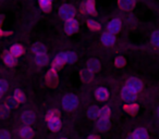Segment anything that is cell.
Masks as SVG:
<instances>
[{
	"label": "cell",
	"mask_w": 159,
	"mask_h": 139,
	"mask_svg": "<svg viewBox=\"0 0 159 139\" xmlns=\"http://www.w3.org/2000/svg\"><path fill=\"white\" fill-rule=\"evenodd\" d=\"M77 104H79V100H77L75 95L68 93V95L63 96V98H62V106H63V109L66 111L75 110Z\"/></svg>",
	"instance_id": "6da1fadb"
},
{
	"label": "cell",
	"mask_w": 159,
	"mask_h": 139,
	"mask_svg": "<svg viewBox=\"0 0 159 139\" xmlns=\"http://www.w3.org/2000/svg\"><path fill=\"white\" fill-rule=\"evenodd\" d=\"M59 15L61 16L63 20H70V19H73L75 15V9L72 5H63L60 7L59 9Z\"/></svg>",
	"instance_id": "7a4b0ae2"
},
{
	"label": "cell",
	"mask_w": 159,
	"mask_h": 139,
	"mask_svg": "<svg viewBox=\"0 0 159 139\" xmlns=\"http://www.w3.org/2000/svg\"><path fill=\"white\" fill-rule=\"evenodd\" d=\"M125 88H128L129 90H131L132 93H137L139 91L142 90L143 88V83L136 77H131L126 80L125 83Z\"/></svg>",
	"instance_id": "3957f363"
},
{
	"label": "cell",
	"mask_w": 159,
	"mask_h": 139,
	"mask_svg": "<svg viewBox=\"0 0 159 139\" xmlns=\"http://www.w3.org/2000/svg\"><path fill=\"white\" fill-rule=\"evenodd\" d=\"M45 80H46V83L48 86H50L51 88H56L59 84V77H58L57 71L53 70V68H50L48 72H47L46 76H45Z\"/></svg>",
	"instance_id": "277c9868"
},
{
	"label": "cell",
	"mask_w": 159,
	"mask_h": 139,
	"mask_svg": "<svg viewBox=\"0 0 159 139\" xmlns=\"http://www.w3.org/2000/svg\"><path fill=\"white\" fill-rule=\"evenodd\" d=\"M79 29V23L74 19H70V20L66 21V25H64V31L68 35H72V34L76 33Z\"/></svg>",
	"instance_id": "5b68a950"
},
{
	"label": "cell",
	"mask_w": 159,
	"mask_h": 139,
	"mask_svg": "<svg viewBox=\"0 0 159 139\" xmlns=\"http://www.w3.org/2000/svg\"><path fill=\"white\" fill-rule=\"evenodd\" d=\"M107 28H108V33H111L115 35L121 29V21L119 19H113V20H111L109 22Z\"/></svg>",
	"instance_id": "8992f818"
},
{
	"label": "cell",
	"mask_w": 159,
	"mask_h": 139,
	"mask_svg": "<svg viewBox=\"0 0 159 139\" xmlns=\"http://www.w3.org/2000/svg\"><path fill=\"white\" fill-rule=\"evenodd\" d=\"M121 97L122 99L124 100V101L126 102H134L135 100H136V93H132L131 90H129L128 88H125V87H123V88L121 89Z\"/></svg>",
	"instance_id": "52a82bcc"
},
{
	"label": "cell",
	"mask_w": 159,
	"mask_h": 139,
	"mask_svg": "<svg viewBox=\"0 0 159 139\" xmlns=\"http://www.w3.org/2000/svg\"><path fill=\"white\" fill-rule=\"evenodd\" d=\"M102 42L107 47L112 46V45H115V42H116V36L113 35V34L106 32V33H104L102 36Z\"/></svg>",
	"instance_id": "ba28073f"
},
{
	"label": "cell",
	"mask_w": 159,
	"mask_h": 139,
	"mask_svg": "<svg viewBox=\"0 0 159 139\" xmlns=\"http://www.w3.org/2000/svg\"><path fill=\"white\" fill-rule=\"evenodd\" d=\"M87 70L89 71H91L92 73H95V72H98L100 71V67H102V65H100V62L98 61L97 59H91L87 61Z\"/></svg>",
	"instance_id": "9c48e42d"
},
{
	"label": "cell",
	"mask_w": 159,
	"mask_h": 139,
	"mask_svg": "<svg viewBox=\"0 0 159 139\" xmlns=\"http://www.w3.org/2000/svg\"><path fill=\"white\" fill-rule=\"evenodd\" d=\"M118 5L120 9L129 11L135 7V0H118Z\"/></svg>",
	"instance_id": "30bf717a"
},
{
	"label": "cell",
	"mask_w": 159,
	"mask_h": 139,
	"mask_svg": "<svg viewBox=\"0 0 159 139\" xmlns=\"http://www.w3.org/2000/svg\"><path fill=\"white\" fill-rule=\"evenodd\" d=\"M20 136L22 137L23 139H31V138H33V136H34L33 128H32L30 125L23 126V127L21 128V130H20Z\"/></svg>",
	"instance_id": "8fae6325"
},
{
	"label": "cell",
	"mask_w": 159,
	"mask_h": 139,
	"mask_svg": "<svg viewBox=\"0 0 159 139\" xmlns=\"http://www.w3.org/2000/svg\"><path fill=\"white\" fill-rule=\"evenodd\" d=\"M32 51H33L35 55L46 54L47 48L44 44H42V42H35V44L32 46Z\"/></svg>",
	"instance_id": "7c38bea8"
},
{
	"label": "cell",
	"mask_w": 159,
	"mask_h": 139,
	"mask_svg": "<svg viewBox=\"0 0 159 139\" xmlns=\"http://www.w3.org/2000/svg\"><path fill=\"white\" fill-rule=\"evenodd\" d=\"M95 96L98 101H105V100L108 99L109 91L107 90L106 88H104V87H100V88H98L97 90L95 91Z\"/></svg>",
	"instance_id": "4fadbf2b"
},
{
	"label": "cell",
	"mask_w": 159,
	"mask_h": 139,
	"mask_svg": "<svg viewBox=\"0 0 159 139\" xmlns=\"http://www.w3.org/2000/svg\"><path fill=\"white\" fill-rule=\"evenodd\" d=\"M48 127L52 132H58L61 128V121L59 117H53V119H48Z\"/></svg>",
	"instance_id": "5bb4252c"
},
{
	"label": "cell",
	"mask_w": 159,
	"mask_h": 139,
	"mask_svg": "<svg viewBox=\"0 0 159 139\" xmlns=\"http://www.w3.org/2000/svg\"><path fill=\"white\" fill-rule=\"evenodd\" d=\"M83 12L89 14H95V1L94 0H87L86 2L83 5Z\"/></svg>",
	"instance_id": "9a60e30c"
},
{
	"label": "cell",
	"mask_w": 159,
	"mask_h": 139,
	"mask_svg": "<svg viewBox=\"0 0 159 139\" xmlns=\"http://www.w3.org/2000/svg\"><path fill=\"white\" fill-rule=\"evenodd\" d=\"M58 55L63 60L64 63H73L76 60V54L74 52H62Z\"/></svg>",
	"instance_id": "2e32d148"
},
{
	"label": "cell",
	"mask_w": 159,
	"mask_h": 139,
	"mask_svg": "<svg viewBox=\"0 0 159 139\" xmlns=\"http://www.w3.org/2000/svg\"><path fill=\"white\" fill-rule=\"evenodd\" d=\"M132 135L134 139H148L147 130L143 127H139V128H137V129H135V132H133Z\"/></svg>",
	"instance_id": "e0dca14e"
},
{
	"label": "cell",
	"mask_w": 159,
	"mask_h": 139,
	"mask_svg": "<svg viewBox=\"0 0 159 139\" xmlns=\"http://www.w3.org/2000/svg\"><path fill=\"white\" fill-rule=\"evenodd\" d=\"M21 119H22V121L24 122L25 124L30 125V124H32L35 121V115H34V113L31 112V111H25V112H23Z\"/></svg>",
	"instance_id": "ac0fdd59"
},
{
	"label": "cell",
	"mask_w": 159,
	"mask_h": 139,
	"mask_svg": "<svg viewBox=\"0 0 159 139\" xmlns=\"http://www.w3.org/2000/svg\"><path fill=\"white\" fill-rule=\"evenodd\" d=\"M109 126H110L109 119H99L97 123H96V127H97V129L100 130V132H106L109 128Z\"/></svg>",
	"instance_id": "d6986e66"
},
{
	"label": "cell",
	"mask_w": 159,
	"mask_h": 139,
	"mask_svg": "<svg viewBox=\"0 0 159 139\" xmlns=\"http://www.w3.org/2000/svg\"><path fill=\"white\" fill-rule=\"evenodd\" d=\"M80 75H81V78H82L84 82L86 83H89L93 80L94 78V73H92L91 71H89L87 68H84V70H82L81 71V73H80Z\"/></svg>",
	"instance_id": "ffe728a7"
},
{
	"label": "cell",
	"mask_w": 159,
	"mask_h": 139,
	"mask_svg": "<svg viewBox=\"0 0 159 139\" xmlns=\"http://www.w3.org/2000/svg\"><path fill=\"white\" fill-rule=\"evenodd\" d=\"M3 61L8 66H14L16 64V58L13 57L10 52H6L3 54Z\"/></svg>",
	"instance_id": "44dd1931"
},
{
	"label": "cell",
	"mask_w": 159,
	"mask_h": 139,
	"mask_svg": "<svg viewBox=\"0 0 159 139\" xmlns=\"http://www.w3.org/2000/svg\"><path fill=\"white\" fill-rule=\"evenodd\" d=\"M10 53H11L13 57H20V55L23 54V52H24V49H23V47L21 46V45H13V46L11 47V49H10L9 51Z\"/></svg>",
	"instance_id": "7402d4cb"
},
{
	"label": "cell",
	"mask_w": 159,
	"mask_h": 139,
	"mask_svg": "<svg viewBox=\"0 0 159 139\" xmlns=\"http://www.w3.org/2000/svg\"><path fill=\"white\" fill-rule=\"evenodd\" d=\"M49 59L46 54H40V55H36L35 57V63L38 66H45L48 63Z\"/></svg>",
	"instance_id": "603a6c76"
},
{
	"label": "cell",
	"mask_w": 159,
	"mask_h": 139,
	"mask_svg": "<svg viewBox=\"0 0 159 139\" xmlns=\"http://www.w3.org/2000/svg\"><path fill=\"white\" fill-rule=\"evenodd\" d=\"M111 115V110L108 106H102V109H99V116L100 119H109Z\"/></svg>",
	"instance_id": "cb8c5ba5"
},
{
	"label": "cell",
	"mask_w": 159,
	"mask_h": 139,
	"mask_svg": "<svg viewBox=\"0 0 159 139\" xmlns=\"http://www.w3.org/2000/svg\"><path fill=\"white\" fill-rule=\"evenodd\" d=\"M124 111L129 114H136L139 112V106L135 103H131V104H125L124 106Z\"/></svg>",
	"instance_id": "d4e9b609"
},
{
	"label": "cell",
	"mask_w": 159,
	"mask_h": 139,
	"mask_svg": "<svg viewBox=\"0 0 159 139\" xmlns=\"http://www.w3.org/2000/svg\"><path fill=\"white\" fill-rule=\"evenodd\" d=\"M87 116H89V119H97V117L99 116V109L95 106H91V108L87 110Z\"/></svg>",
	"instance_id": "484cf974"
},
{
	"label": "cell",
	"mask_w": 159,
	"mask_h": 139,
	"mask_svg": "<svg viewBox=\"0 0 159 139\" xmlns=\"http://www.w3.org/2000/svg\"><path fill=\"white\" fill-rule=\"evenodd\" d=\"M39 6L45 12H49L51 10V5H52V0H39Z\"/></svg>",
	"instance_id": "4316f807"
},
{
	"label": "cell",
	"mask_w": 159,
	"mask_h": 139,
	"mask_svg": "<svg viewBox=\"0 0 159 139\" xmlns=\"http://www.w3.org/2000/svg\"><path fill=\"white\" fill-rule=\"evenodd\" d=\"M64 61L63 60L61 59V58L59 57V55H57V57L55 58V60H53V62H52V67L51 68H53V70H56V71H57V70H59V68H61L62 66L64 65Z\"/></svg>",
	"instance_id": "83f0119b"
},
{
	"label": "cell",
	"mask_w": 159,
	"mask_h": 139,
	"mask_svg": "<svg viewBox=\"0 0 159 139\" xmlns=\"http://www.w3.org/2000/svg\"><path fill=\"white\" fill-rule=\"evenodd\" d=\"M13 98L18 102H24L25 101V95L23 93L22 90H20V89H16V90H14V97Z\"/></svg>",
	"instance_id": "f1b7e54d"
},
{
	"label": "cell",
	"mask_w": 159,
	"mask_h": 139,
	"mask_svg": "<svg viewBox=\"0 0 159 139\" xmlns=\"http://www.w3.org/2000/svg\"><path fill=\"white\" fill-rule=\"evenodd\" d=\"M150 41H152V44L154 45L155 47L159 46V32L158 31H155L154 33H152V37H150Z\"/></svg>",
	"instance_id": "f546056e"
},
{
	"label": "cell",
	"mask_w": 159,
	"mask_h": 139,
	"mask_svg": "<svg viewBox=\"0 0 159 139\" xmlns=\"http://www.w3.org/2000/svg\"><path fill=\"white\" fill-rule=\"evenodd\" d=\"M87 26H89V28H91L92 31H98V29L100 28V25L94 20L87 21Z\"/></svg>",
	"instance_id": "4dcf8cb0"
},
{
	"label": "cell",
	"mask_w": 159,
	"mask_h": 139,
	"mask_svg": "<svg viewBox=\"0 0 159 139\" xmlns=\"http://www.w3.org/2000/svg\"><path fill=\"white\" fill-rule=\"evenodd\" d=\"M19 102L16 101L14 98H8L7 101H6V106H8L9 109H14L16 108V106H18Z\"/></svg>",
	"instance_id": "1f68e13d"
},
{
	"label": "cell",
	"mask_w": 159,
	"mask_h": 139,
	"mask_svg": "<svg viewBox=\"0 0 159 139\" xmlns=\"http://www.w3.org/2000/svg\"><path fill=\"white\" fill-rule=\"evenodd\" d=\"M9 110L10 109L8 108L6 104L0 106V119H5V117L9 114Z\"/></svg>",
	"instance_id": "d6a6232c"
},
{
	"label": "cell",
	"mask_w": 159,
	"mask_h": 139,
	"mask_svg": "<svg viewBox=\"0 0 159 139\" xmlns=\"http://www.w3.org/2000/svg\"><path fill=\"white\" fill-rule=\"evenodd\" d=\"M125 59H124L123 57H118L116 58L115 60V65L117 66V67H123L124 65H125Z\"/></svg>",
	"instance_id": "836d02e7"
},
{
	"label": "cell",
	"mask_w": 159,
	"mask_h": 139,
	"mask_svg": "<svg viewBox=\"0 0 159 139\" xmlns=\"http://www.w3.org/2000/svg\"><path fill=\"white\" fill-rule=\"evenodd\" d=\"M59 115H60L59 110H50L48 113H47V115H46V119H47V121H48V119H53V117H59Z\"/></svg>",
	"instance_id": "e575fe53"
},
{
	"label": "cell",
	"mask_w": 159,
	"mask_h": 139,
	"mask_svg": "<svg viewBox=\"0 0 159 139\" xmlns=\"http://www.w3.org/2000/svg\"><path fill=\"white\" fill-rule=\"evenodd\" d=\"M7 89H8V83L5 80H0V93H5L7 91Z\"/></svg>",
	"instance_id": "d590c367"
},
{
	"label": "cell",
	"mask_w": 159,
	"mask_h": 139,
	"mask_svg": "<svg viewBox=\"0 0 159 139\" xmlns=\"http://www.w3.org/2000/svg\"><path fill=\"white\" fill-rule=\"evenodd\" d=\"M0 139H10V135L7 130H1L0 132Z\"/></svg>",
	"instance_id": "8d00e7d4"
},
{
	"label": "cell",
	"mask_w": 159,
	"mask_h": 139,
	"mask_svg": "<svg viewBox=\"0 0 159 139\" xmlns=\"http://www.w3.org/2000/svg\"><path fill=\"white\" fill-rule=\"evenodd\" d=\"M9 35H12V32L2 31V29L0 28V37H2V36H9Z\"/></svg>",
	"instance_id": "74e56055"
},
{
	"label": "cell",
	"mask_w": 159,
	"mask_h": 139,
	"mask_svg": "<svg viewBox=\"0 0 159 139\" xmlns=\"http://www.w3.org/2000/svg\"><path fill=\"white\" fill-rule=\"evenodd\" d=\"M87 139H99V138H98L97 136H95V135H91Z\"/></svg>",
	"instance_id": "f35d334b"
},
{
	"label": "cell",
	"mask_w": 159,
	"mask_h": 139,
	"mask_svg": "<svg viewBox=\"0 0 159 139\" xmlns=\"http://www.w3.org/2000/svg\"><path fill=\"white\" fill-rule=\"evenodd\" d=\"M128 139H134V138H133V135H130V136L128 137Z\"/></svg>",
	"instance_id": "ab89813d"
},
{
	"label": "cell",
	"mask_w": 159,
	"mask_h": 139,
	"mask_svg": "<svg viewBox=\"0 0 159 139\" xmlns=\"http://www.w3.org/2000/svg\"><path fill=\"white\" fill-rule=\"evenodd\" d=\"M1 96H2V93H0V97H1Z\"/></svg>",
	"instance_id": "60d3db41"
},
{
	"label": "cell",
	"mask_w": 159,
	"mask_h": 139,
	"mask_svg": "<svg viewBox=\"0 0 159 139\" xmlns=\"http://www.w3.org/2000/svg\"><path fill=\"white\" fill-rule=\"evenodd\" d=\"M62 139H64V138H62Z\"/></svg>",
	"instance_id": "b9f144b4"
}]
</instances>
